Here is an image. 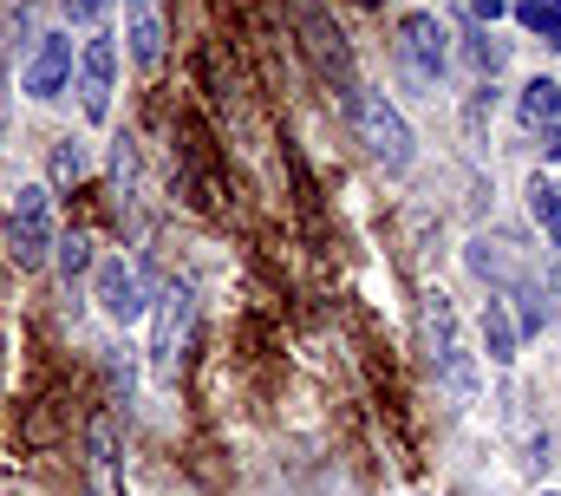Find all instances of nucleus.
<instances>
[{
	"label": "nucleus",
	"instance_id": "412c9836",
	"mask_svg": "<svg viewBox=\"0 0 561 496\" xmlns=\"http://www.w3.org/2000/svg\"><path fill=\"white\" fill-rule=\"evenodd\" d=\"M542 496H556V491H542Z\"/></svg>",
	"mask_w": 561,
	"mask_h": 496
},
{
	"label": "nucleus",
	"instance_id": "2eb2a0df",
	"mask_svg": "<svg viewBox=\"0 0 561 496\" xmlns=\"http://www.w3.org/2000/svg\"><path fill=\"white\" fill-rule=\"evenodd\" d=\"M53 255H59V274H66V281L92 268V243H85V236H59V243H53Z\"/></svg>",
	"mask_w": 561,
	"mask_h": 496
},
{
	"label": "nucleus",
	"instance_id": "0eeeda50",
	"mask_svg": "<svg viewBox=\"0 0 561 496\" xmlns=\"http://www.w3.org/2000/svg\"><path fill=\"white\" fill-rule=\"evenodd\" d=\"M92 294H99V314H105V320H118V327H131L144 307H150L131 261H99V274H92Z\"/></svg>",
	"mask_w": 561,
	"mask_h": 496
},
{
	"label": "nucleus",
	"instance_id": "39448f33",
	"mask_svg": "<svg viewBox=\"0 0 561 496\" xmlns=\"http://www.w3.org/2000/svg\"><path fill=\"white\" fill-rule=\"evenodd\" d=\"M190 320H196V301H190L183 281H170L163 301H157V334H150V372L157 379H176L183 347H190Z\"/></svg>",
	"mask_w": 561,
	"mask_h": 496
},
{
	"label": "nucleus",
	"instance_id": "dca6fc26",
	"mask_svg": "<svg viewBox=\"0 0 561 496\" xmlns=\"http://www.w3.org/2000/svg\"><path fill=\"white\" fill-rule=\"evenodd\" d=\"M85 177V150L66 137V144H53V183H79Z\"/></svg>",
	"mask_w": 561,
	"mask_h": 496
},
{
	"label": "nucleus",
	"instance_id": "9b49d317",
	"mask_svg": "<svg viewBox=\"0 0 561 496\" xmlns=\"http://www.w3.org/2000/svg\"><path fill=\"white\" fill-rule=\"evenodd\" d=\"M307 33H313V53H320V66L346 86V99H353V59H346V46H340V33L320 20V13H307Z\"/></svg>",
	"mask_w": 561,
	"mask_h": 496
},
{
	"label": "nucleus",
	"instance_id": "6ab92c4d",
	"mask_svg": "<svg viewBox=\"0 0 561 496\" xmlns=\"http://www.w3.org/2000/svg\"><path fill=\"white\" fill-rule=\"evenodd\" d=\"M470 13L490 26V20H503V13H510V0H470Z\"/></svg>",
	"mask_w": 561,
	"mask_h": 496
},
{
	"label": "nucleus",
	"instance_id": "7ed1b4c3",
	"mask_svg": "<svg viewBox=\"0 0 561 496\" xmlns=\"http://www.w3.org/2000/svg\"><path fill=\"white\" fill-rule=\"evenodd\" d=\"M424 334H431V367H437V379H444L457 398H477V360L463 353V340H457V314H450L444 294L424 301Z\"/></svg>",
	"mask_w": 561,
	"mask_h": 496
},
{
	"label": "nucleus",
	"instance_id": "f257e3e1",
	"mask_svg": "<svg viewBox=\"0 0 561 496\" xmlns=\"http://www.w3.org/2000/svg\"><path fill=\"white\" fill-rule=\"evenodd\" d=\"M353 131H359L366 157H373L386 177H405V170H412V124L399 119V105H392L386 92L353 86Z\"/></svg>",
	"mask_w": 561,
	"mask_h": 496
},
{
	"label": "nucleus",
	"instance_id": "20e7f679",
	"mask_svg": "<svg viewBox=\"0 0 561 496\" xmlns=\"http://www.w3.org/2000/svg\"><path fill=\"white\" fill-rule=\"evenodd\" d=\"M450 33H444V20L437 13H405L399 20V72L412 79V86H437L444 79V66H450V46H444Z\"/></svg>",
	"mask_w": 561,
	"mask_h": 496
},
{
	"label": "nucleus",
	"instance_id": "9d476101",
	"mask_svg": "<svg viewBox=\"0 0 561 496\" xmlns=\"http://www.w3.org/2000/svg\"><path fill=\"white\" fill-rule=\"evenodd\" d=\"M516 112H523L529 131H556V124H561V86H556V79H529Z\"/></svg>",
	"mask_w": 561,
	"mask_h": 496
},
{
	"label": "nucleus",
	"instance_id": "6e6552de",
	"mask_svg": "<svg viewBox=\"0 0 561 496\" xmlns=\"http://www.w3.org/2000/svg\"><path fill=\"white\" fill-rule=\"evenodd\" d=\"M72 40L66 33H46L39 46H33V59H26V92L33 99H59L66 86H72Z\"/></svg>",
	"mask_w": 561,
	"mask_h": 496
},
{
	"label": "nucleus",
	"instance_id": "1a4fd4ad",
	"mask_svg": "<svg viewBox=\"0 0 561 496\" xmlns=\"http://www.w3.org/2000/svg\"><path fill=\"white\" fill-rule=\"evenodd\" d=\"M125 40H131L138 72H157L163 66V20H157L150 0H125Z\"/></svg>",
	"mask_w": 561,
	"mask_h": 496
},
{
	"label": "nucleus",
	"instance_id": "f8f14e48",
	"mask_svg": "<svg viewBox=\"0 0 561 496\" xmlns=\"http://www.w3.org/2000/svg\"><path fill=\"white\" fill-rule=\"evenodd\" d=\"M483 353H490L496 367H510V360H516V320H510V307H503V301H490V307H483Z\"/></svg>",
	"mask_w": 561,
	"mask_h": 496
},
{
	"label": "nucleus",
	"instance_id": "423d86ee",
	"mask_svg": "<svg viewBox=\"0 0 561 496\" xmlns=\"http://www.w3.org/2000/svg\"><path fill=\"white\" fill-rule=\"evenodd\" d=\"M79 112L92 124H105L112 119V79H118V46L99 33V40H85V53H79Z\"/></svg>",
	"mask_w": 561,
	"mask_h": 496
},
{
	"label": "nucleus",
	"instance_id": "aec40b11",
	"mask_svg": "<svg viewBox=\"0 0 561 496\" xmlns=\"http://www.w3.org/2000/svg\"><path fill=\"white\" fill-rule=\"evenodd\" d=\"M542 150H549V164H561V124L556 131H542Z\"/></svg>",
	"mask_w": 561,
	"mask_h": 496
},
{
	"label": "nucleus",
	"instance_id": "4468645a",
	"mask_svg": "<svg viewBox=\"0 0 561 496\" xmlns=\"http://www.w3.org/2000/svg\"><path fill=\"white\" fill-rule=\"evenodd\" d=\"M510 7H516V20H523L529 33H542L561 53V0H510Z\"/></svg>",
	"mask_w": 561,
	"mask_h": 496
},
{
	"label": "nucleus",
	"instance_id": "f03ea898",
	"mask_svg": "<svg viewBox=\"0 0 561 496\" xmlns=\"http://www.w3.org/2000/svg\"><path fill=\"white\" fill-rule=\"evenodd\" d=\"M53 196L39 190V183H20L13 190V203H7V255L20 261V268H39L46 255H53Z\"/></svg>",
	"mask_w": 561,
	"mask_h": 496
},
{
	"label": "nucleus",
	"instance_id": "a211bd4d",
	"mask_svg": "<svg viewBox=\"0 0 561 496\" xmlns=\"http://www.w3.org/2000/svg\"><path fill=\"white\" fill-rule=\"evenodd\" d=\"M105 7H112V0H66V20H72V26H92Z\"/></svg>",
	"mask_w": 561,
	"mask_h": 496
},
{
	"label": "nucleus",
	"instance_id": "ddd939ff",
	"mask_svg": "<svg viewBox=\"0 0 561 496\" xmlns=\"http://www.w3.org/2000/svg\"><path fill=\"white\" fill-rule=\"evenodd\" d=\"M529 210H536V223H542L549 248L561 255V183L556 177H536V183H529Z\"/></svg>",
	"mask_w": 561,
	"mask_h": 496
},
{
	"label": "nucleus",
	"instance_id": "f3484780",
	"mask_svg": "<svg viewBox=\"0 0 561 496\" xmlns=\"http://www.w3.org/2000/svg\"><path fill=\"white\" fill-rule=\"evenodd\" d=\"M470 59H477V72H503L510 46H503V40H483V33H477V40H470Z\"/></svg>",
	"mask_w": 561,
	"mask_h": 496
}]
</instances>
